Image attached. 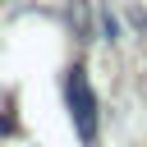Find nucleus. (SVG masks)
Wrapping results in <instances>:
<instances>
[{"instance_id": "1", "label": "nucleus", "mask_w": 147, "mask_h": 147, "mask_svg": "<svg viewBox=\"0 0 147 147\" xmlns=\"http://www.w3.org/2000/svg\"><path fill=\"white\" fill-rule=\"evenodd\" d=\"M64 101H69V115H74L78 133L92 138V133H96V101H92V87H87L83 69H74V74L64 78Z\"/></svg>"}]
</instances>
